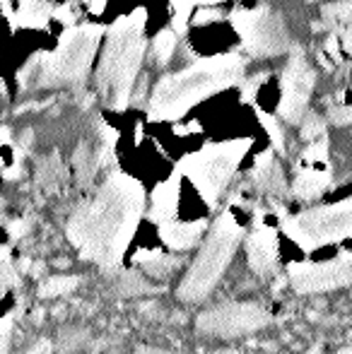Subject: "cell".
Wrapping results in <instances>:
<instances>
[{
    "label": "cell",
    "instance_id": "6da1fadb",
    "mask_svg": "<svg viewBox=\"0 0 352 354\" xmlns=\"http://www.w3.org/2000/svg\"><path fill=\"white\" fill-rule=\"evenodd\" d=\"M145 188L138 178L113 171L102 186L71 212L66 224L68 241L82 261L104 270H118L133 234L145 212Z\"/></svg>",
    "mask_w": 352,
    "mask_h": 354
},
{
    "label": "cell",
    "instance_id": "7a4b0ae2",
    "mask_svg": "<svg viewBox=\"0 0 352 354\" xmlns=\"http://www.w3.org/2000/svg\"><path fill=\"white\" fill-rule=\"evenodd\" d=\"M246 58L241 53H222V56L203 58L191 68L178 73H167L160 77L150 94L147 111L157 121H176L191 111L203 99L212 97L244 77Z\"/></svg>",
    "mask_w": 352,
    "mask_h": 354
},
{
    "label": "cell",
    "instance_id": "3957f363",
    "mask_svg": "<svg viewBox=\"0 0 352 354\" xmlns=\"http://www.w3.org/2000/svg\"><path fill=\"white\" fill-rule=\"evenodd\" d=\"M145 24V12L136 10L109 27L97 68V94L109 109L123 111L131 102L147 48Z\"/></svg>",
    "mask_w": 352,
    "mask_h": 354
},
{
    "label": "cell",
    "instance_id": "277c9868",
    "mask_svg": "<svg viewBox=\"0 0 352 354\" xmlns=\"http://www.w3.org/2000/svg\"><path fill=\"white\" fill-rule=\"evenodd\" d=\"M104 29L99 24H77L68 29L56 48L44 53L22 71V87L29 89H61L82 87L92 68L94 53L102 41Z\"/></svg>",
    "mask_w": 352,
    "mask_h": 354
},
{
    "label": "cell",
    "instance_id": "5b68a950",
    "mask_svg": "<svg viewBox=\"0 0 352 354\" xmlns=\"http://www.w3.org/2000/svg\"><path fill=\"white\" fill-rule=\"evenodd\" d=\"M241 236H244V227H241L234 214L225 210L210 227V234L203 241L196 261H193V266L188 268V272L178 284L176 294L181 301H203L215 289V284L220 282L227 266L234 258Z\"/></svg>",
    "mask_w": 352,
    "mask_h": 354
},
{
    "label": "cell",
    "instance_id": "8992f818",
    "mask_svg": "<svg viewBox=\"0 0 352 354\" xmlns=\"http://www.w3.org/2000/svg\"><path fill=\"white\" fill-rule=\"evenodd\" d=\"M249 140L207 145V147L183 157L181 164H178V174H183L196 186L203 201L212 207L217 203V198L225 193V188L230 186L241 159L249 152Z\"/></svg>",
    "mask_w": 352,
    "mask_h": 354
},
{
    "label": "cell",
    "instance_id": "52a82bcc",
    "mask_svg": "<svg viewBox=\"0 0 352 354\" xmlns=\"http://www.w3.org/2000/svg\"><path fill=\"white\" fill-rule=\"evenodd\" d=\"M282 232L304 251L338 243L352 236V198L333 205L304 210L295 217H282Z\"/></svg>",
    "mask_w": 352,
    "mask_h": 354
},
{
    "label": "cell",
    "instance_id": "ba28073f",
    "mask_svg": "<svg viewBox=\"0 0 352 354\" xmlns=\"http://www.w3.org/2000/svg\"><path fill=\"white\" fill-rule=\"evenodd\" d=\"M232 24L239 32L244 51L254 58L282 56L292 48L285 19L272 8L237 10L232 12Z\"/></svg>",
    "mask_w": 352,
    "mask_h": 354
},
{
    "label": "cell",
    "instance_id": "9c48e42d",
    "mask_svg": "<svg viewBox=\"0 0 352 354\" xmlns=\"http://www.w3.org/2000/svg\"><path fill=\"white\" fill-rule=\"evenodd\" d=\"M270 323V313L256 301H227L215 308H207L198 316V333L210 337H241L266 328Z\"/></svg>",
    "mask_w": 352,
    "mask_h": 354
},
{
    "label": "cell",
    "instance_id": "30bf717a",
    "mask_svg": "<svg viewBox=\"0 0 352 354\" xmlns=\"http://www.w3.org/2000/svg\"><path fill=\"white\" fill-rule=\"evenodd\" d=\"M316 84V73L311 68V63L306 61V56L299 48H292L290 58H287V66L282 71L280 80V113L282 121L287 123H302V118L306 116V109H309V99L314 92Z\"/></svg>",
    "mask_w": 352,
    "mask_h": 354
},
{
    "label": "cell",
    "instance_id": "8fae6325",
    "mask_svg": "<svg viewBox=\"0 0 352 354\" xmlns=\"http://www.w3.org/2000/svg\"><path fill=\"white\" fill-rule=\"evenodd\" d=\"M287 280L297 294H319L352 284V253H340L324 263H292Z\"/></svg>",
    "mask_w": 352,
    "mask_h": 354
},
{
    "label": "cell",
    "instance_id": "7c38bea8",
    "mask_svg": "<svg viewBox=\"0 0 352 354\" xmlns=\"http://www.w3.org/2000/svg\"><path fill=\"white\" fill-rule=\"evenodd\" d=\"M246 263L259 277H268L277 268V234L266 224H256V229L246 239Z\"/></svg>",
    "mask_w": 352,
    "mask_h": 354
},
{
    "label": "cell",
    "instance_id": "4fadbf2b",
    "mask_svg": "<svg viewBox=\"0 0 352 354\" xmlns=\"http://www.w3.org/2000/svg\"><path fill=\"white\" fill-rule=\"evenodd\" d=\"M109 152H111V138H109L106 128L97 133L94 138H89L77 147L75 152V171L80 183H89L94 178V174L109 162Z\"/></svg>",
    "mask_w": 352,
    "mask_h": 354
},
{
    "label": "cell",
    "instance_id": "5bb4252c",
    "mask_svg": "<svg viewBox=\"0 0 352 354\" xmlns=\"http://www.w3.org/2000/svg\"><path fill=\"white\" fill-rule=\"evenodd\" d=\"M331 167L326 164H302L297 169L295 183H292V193L299 201H316L319 196H324L326 188L331 186Z\"/></svg>",
    "mask_w": 352,
    "mask_h": 354
},
{
    "label": "cell",
    "instance_id": "9a60e30c",
    "mask_svg": "<svg viewBox=\"0 0 352 354\" xmlns=\"http://www.w3.org/2000/svg\"><path fill=\"white\" fill-rule=\"evenodd\" d=\"M207 229L205 219L198 222H178V219H167L160 224V236L172 251H188L203 239Z\"/></svg>",
    "mask_w": 352,
    "mask_h": 354
},
{
    "label": "cell",
    "instance_id": "2e32d148",
    "mask_svg": "<svg viewBox=\"0 0 352 354\" xmlns=\"http://www.w3.org/2000/svg\"><path fill=\"white\" fill-rule=\"evenodd\" d=\"M251 178H254L256 188L268 193V196L280 198V196H285V191H287L285 176H282V167L277 164L275 154H272L270 149L256 159L254 171H251Z\"/></svg>",
    "mask_w": 352,
    "mask_h": 354
},
{
    "label": "cell",
    "instance_id": "e0dca14e",
    "mask_svg": "<svg viewBox=\"0 0 352 354\" xmlns=\"http://www.w3.org/2000/svg\"><path fill=\"white\" fill-rule=\"evenodd\" d=\"M176 217V181H167L152 193V219L157 224Z\"/></svg>",
    "mask_w": 352,
    "mask_h": 354
},
{
    "label": "cell",
    "instance_id": "ac0fdd59",
    "mask_svg": "<svg viewBox=\"0 0 352 354\" xmlns=\"http://www.w3.org/2000/svg\"><path fill=\"white\" fill-rule=\"evenodd\" d=\"M37 178H39V186H41L44 191H48V193L58 191L61 178H63V169H61V162H58V154H51V157L39 162Z\"/></svg>",
    "mask_w": 352,
    "mask_h": 354
},
{
    "label": "cell",
    "instance_id": "d6986e66",
    "mask_svg": "<svg viewBox=\"0 0 352 354\" xmlns=\"http://www.w3.org/2000/svg\"><path fill=\"white\" fill-rule=\"evenodd\" d=\"M77 284H80V280L73 275H53L39 284V297L41 299L63 297V294H71L73 289H77Z\"/></svg>",
    "mask_w": 352,
    "mask_h": 354
},
{
    "label": "cell",
    "instance_id": "ffe728a7",
    "mask_svg": "<svg viewBox=\"0 0 352 354\" xmlns=\"http://www.w3.org/2000/svg\"><path fill=\"white\" fill-rule=\"evenodd\" d=\"M174 51H176L174 29H165V32L157 34L155 41H152V56H155V61L160 66H167L172 61V56H174Z\"/></svg>",
    "mask_w": 352,
    "mask_h": 354
},
{
    "label": "cell",
    "instance_id": "44dd1931",
    "mask_svg": "<svg viewBox=\"0 0 352 354\" xmlns=\"http://www.w3.org/2000/svg\"><path fill=\"white\" fill-rule=\"evenodd\" d=\"M321 15L328 24H345V29L352 27V0H335L321 8Z\"/></svg>",
    "mask_w": 352,
    "mask_h": 354
},
{
    "label": "cell",
    "instance_id": "7402d4cb",
    "mask_svg": "<svg viewBox=\"0 0 352 354\" xmlns=\"http://www.w3.org/2000/svg\"><path fill=\"white\" fill-rule=\"evenodd\" d=\"M155 284L147 282L145 277L140 275V272H126V275L121 277V284H118V292H121V297H138V294H150L155 292Z\"/></svg>",
    "mask_w": 352,
    "mask_h": 354
},
{
    "label": "cell",
    "instance_id": "603a6c76",
    "mask_svg": "<svg viewBox=\"0 0 352 354\" xmlns=\"http://www.w3.org/2000/svg\"><path fill=\"white\" fill-rule=\"evenodd\" d=\"M302 138L309 142H316V140H321V138H326V121L319 113L309 111L302 118Z\"/></svg>",
    "mask_w": 352,
    "mask_h": 354
},
{
    "label": "cell",
    "instance_id": "cb8c5ba5",
    "mask_svg": "<svg viewBox=\"0 0 352 354\" xmlns=\"http://www.w3.org/2000/svg\"><path fill=\"white\" fill-rule=\"evenodd\" d=\"M87 337H89L87 330H75V328H71V330H63L61 337H58V350H61V354L75 352V350H80V347L85 345Z\"/></svg>",
    "mask_w": 352,
    "mask_h": 354
},
{
    "label": "cell",
    "instance_id": "d4e9b609",
    "mask_svg": "<svg viewBox=\"0 0 352 354\" xmlns=\"http://www.w3.org/2000/svg\"><path fill=\"white\" fill-rule=\"evenodd\" d=\"M17 270L12 266V256H10V248L0 246V287H12L17 284Z\"/></svg>",
    "mask_w": 352,
    "mask_h": 354
},
{
    "label": "cell",
    "instance_id": "484cf974",
    "mask_svg": "<svg viewBox=\"0 0 352 354\" xmlns=\"http://www.w3.org/2000/svg\"><path fill=\"white\" fill-rule=\"evenodd\" d=\"M176 266H178V258H172V256H165V253H162V256L155 258L152 263H145V272L152 277H167Z\"/></svg>",
    "mask_w": 352,
    "mask_h": 354
},
{
    "label": "cell",
    "instance_id": "4316f807",
    "mask_svg": "<svg viewBox=\"0 0 352 354\" xmlns=\"http://www.w3.org/2000/svg\"><path fill=\"white\" fill-rule=\"evenodd\" d=\"M259 118H261V123L266 126V131H268V136H270V140L272 145L277 147V152H282L285 149V138H282V128L277 126V121L272 116H266L263 111L259 113Z\"/></svg>",
    "mask_w": 352,
    "mask_h": 354
},
{
    "label": "cell",
    "instance_id": "83f0119b",
    "mask_svg": "<svg viewBox=\"0 0 352 354\" xmlns=\"http://www.w3.org/2000/svg\"><path fill=\"white\" fill-rule=\"evenodd\" d=\"M12 326H15L12 316L0 318V354L10 352V345H12Z\"/></svg>",
    "mask_w": 352,
    "mask_h": 354
},
{
    "label": "cell",
    "instance_id": "f1b7e54d",
    "mask_svg": "<svg viewBox=\"0 0 352 354\" xmlns=\"http://www.w3.org/2000/svg\"><path fill=\"white\" fill-rule=\"evenodd\" d=\"M328 118L335 126H350L352 123V106H331Z\"/></svg>",
    "mask_w": 352,
    "mask_h": 354
},
{
    "label": "cell",
    "instance_id": "f546056e",
    "mask_svg": "<svg viewBox=\"0 0 352 354\" xmlns=\"http://www.w3.org/2000/svg\"><path fill=\"white\" fill-rule=\"evenodd\" d=\"M32 229V222H29L27 217H17V219H12V222L8 224V232H10V236L17 241V239H22V236H27V232Z\"/></svg>",
    "mask_w": 352,
    "mask_h": 354
},
{
    "label": "cell",
    "instance_id": "4dcf8cb0",
    "mask_svg": "<svg viewBox=\"0 0 352 354\" xmlns=\"http://www.w3.org/2000/svg\"><path fill=\"white\" fill-rule=\"evenodd\" d=\"M24 354H53V345H51V340H39Z\"/></svg>",
    "mask_w": 352,
    "mask_h": 354
},
{
    "label": "cell",
    "instance_id": "1f68e13d",
    "mask_svg": "<svg viewBox=\"0 0 352 354\" xmlns=\"http://www.w3.org/2000/svg\"><path fill=\"white\" fill-rule=\"evenodd\" d=\"M326 48H328V56L333 58L335 63H340V48H338V39H335V34H333V37H328Z\"/></svg>",
    "mask_w": 352,
    "mask_h": 354
},
{
    "label": "cell",
    "instance_id": "d6a6232c",
    "mask_svg": "<svg viewBox=\"0 0 352 354\" xmlns=\"http://www.w3.org/2000/svg\"><path fill=\"white\" fill-rule=\"evenodd\" d=\"M343 46H345V51H348V56L352 61V27H348L343 32Z\"/></svg>",
    "mask_w": 352,
    "mask_h": 354
},
{
    "label": "cell",
    "instance_id": "836d02e7",
    "mask_svg": "<svg viewBox=\"0 0 352 354\" xmlns=\"http://www.w3.org/2000/svg\"><path fill=\"white\" fill-rule=\"evenodd\" d=\"M136 354H178V352H172V350H157V347H140Z\"/></svg>",
    "mask_w": 352,
    "mask_h": 354
},
{
    "label": "cell",
    "instance_id": "e575fe53",
    "mask_svg": "<svg viewBox=\"0 0 352 354\" xmlns=\"http://www.w3.org/2000/svg\"><path fill=\"white\" fill-rule=\"evenodd\" d=\"M29 270H32L34 277H41L44 270H46V266H44V263H32V268H29Z\"/></svg>",
    "mask_w": 352,
    "mask_h": 354
},
{
    "label": "cell",
    "instance_id": "d590c367",
    "mask_svg": "<svg viewBox=\"0 0 352 354\" xmlns=\"http://www.w3.org/2000/svg\"><path fill=\"white\" fill-rule=\"evenodd\" d=\"M212 354H239V352H234V350H217V352H212Z\"/></svg>",
    "mask_w": 352,
    "mask_h": 354
},
{
    "label": "cell",
    "instance_id": "8d00e7d4",
    "mask_svg": "<svg viewBox=\"0 0 352 354\" xmlns=\"http://www.w3.org/2000/svg\"><path fill=\"white\" fill-rule=\"evenodd\" d=\"M338 354H352V345L350 347H343V350H340Z\"/></svg>",
    "mask_w": 352,
    "mask_h": 354
},
{
    "label": "cell",
    "instance_id": "74e56055",
    "mask_svg": "<svg viewBox=\"0 0 352 354\" xmlns=\"http://www.w3.org/2000/svg\"><path fill=\"white\" fill-rule=\"evenodd\" d=\"M3 210H5V203H3V198H0V217H3Z\"/></svg>",
    "mask_w": 352,
    "mask_h": 354
},
{
    "label": "cell",
    "instance_id": "f35d334b",
    "mask_svg": "<svg viewBox=\"0 0 352 354\" xmlns=\"http://www.w3.org/2000/svg\"><path fill=\"white\" fill-rule=\"evenodd\" d=\"M306 354H324V352H321V350H316V347H314V350H309Z\"/></svg>",
    "mask_w": 352,
    "mask_h": 354
},
{
    "label": "cell",
    "instance_id": "ab89813d",
    "mask_svg": "<svg viewBox=\"0 0 352 354\" xmlns=\"http://www.w3.org/2000/svg\"><path fill=\"white\" fill-rule=\"evenodd\" d=\"M0 167H3V159H0Z\"/></svg>",
    "mask_w": 352,
    "mask_h": 354
}]
</instances>
